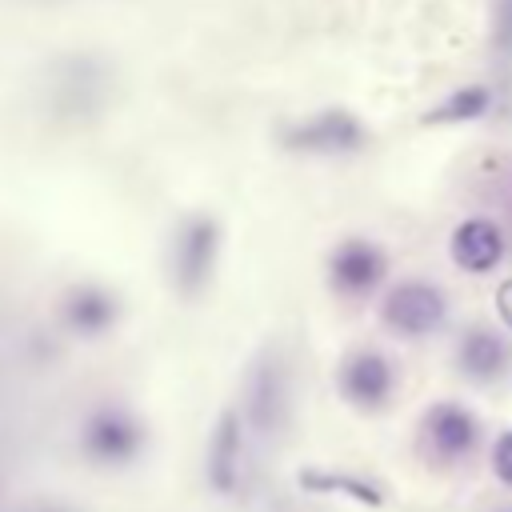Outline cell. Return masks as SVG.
Returning <instances> with one entry per match:
<instances>
[{"mask_svg":"<svg viewBox=\"0 0 512 512\" xmlns=\"http://www.w3.org/2000/svg\"><path fill=\"white\" fill-rule=\"evenodd\" d=\"M216 252H220V224L212 216H188L176 236H172V252H168V272H172V288L180 296H200L212 280L216 268Z\"/></svg>","mask_w":512,"mask_h":512,"instance_id":"obj_1","label":"cell"},{"mask_svg":"<svg viewBox=\"0 0 512 512\" xmlns=\"http://www.w3.org/2000/svg\"><path fill=\"white\" fill-rule=\"evenodd\" d=\"M244 412H248V424L260 432V436H280L288 428V416H292V392H288V372H284V360L268 348L252 372H248V388H244Z\"/></svg>","mask_w":512,"mask_h":512,"instance_id":"obj_2","label":"cell"},{"mask_svg":"<svg viewBox=\"0 0 512 512\" xmlns=\"http://www.w3.org/2000/svg\"><path fill=\"white\" fill-rule=\"evenodd\" d=\"M80 448H84L88 460H96V464H104V468H124V464H132V460L140 456V448H144V428H140V420H136L132 412L108 404V408H96V412L84 420V428H80Z\"/></svg>","mask_w":512,"mask_h":512,"instance_id":"obj_3","label":"cell"},{"mask_svg":"<svg viewBox=\"0 0 512 512\" xmlns=\"http://www.w3.org/2000/svg\"><path fill=\"white\" fill-rule=\"evenodd\" d=\"M380 316L400 336H428V332H436L444 324L448 296L428 280H404L384 296Z\"/></svg>","mask_w":512,"mask_h":512,"instance_id":"obj_4","label":"cell"},{"mask_svg":"<svg viewBox=\"0 0 512 512\" xmlns=\"http://www.w3.org/2000/svg\"><path fill=\"white\" fill-rule=\"evenodd\" d=\"M384 272H388L384 252H380L372 240H364V236L340 240V244L332 248V256H328V284H332L344 300H364V296H372V292L380 288Z\"/></svg>","mask_w":512,"mask_h":512,"instance_id":"obj_5","label":"cell"},{"mask_svg":"<svg viewBox=\"0 0 512 512\" xmlns=\"http://www.w3.org/2000/svg\"><path fill=\"white\" fill-rule=\"evenodd\" d=\"M284 144L296 152H312V156H348V152H360L368 144V132L352 112L328 108V112H316L312 120L288 128Z\"/></svg>","mask_w":512,"mask_h":512,"instance_id":"obj_6","label":"cell"},{"mask_svg":"<svg viewBox=\"0 0 512 512\" xmlns=\"http://www.w3.org/2000/svg\"><path fill=\"white\" fill-rule=\"evenodd\" d=\"M424 448L428 456H436L440 464H456V460H468L476 452V440H480V424L468 408L460 404H432L424 412Z\"/></svg>","mask_w":512,"mask_h":512,"instance_id":"obj_7","label":"cell"},{"mask_svg":"<svg viewBox=\"0 0 512 512\" xmlns=\"http://www.w3.org/2000/svg\"><path fill=\"white\" fill-rule=\"evenodd\" d=\"M396 388V372H392V360L372 352V348H360L352 352L344 364H340V392L348 404L364 408V412H376L388 404Z\"/></svg>","mask_w":512,"mask_h":512,"instance_id":"obj_8","label":"cell"},{"mask_svg":"<svg viewBox=\"0 0 512 512\" xmlns=\"http://www.w3.org/2000/svg\"><path fill=\"white\" fill-rule=\"evenodd\" d=\"M208 484L220 496H236L244 484V436H240V412H224L216 420V432L208 440Z\"/></svg>","mask_w":512,"mask_h":512,"instance_id":"obj_9","label":"cell"},{"mask_svg":"<svg viewBox=\"0 0 512 512\" xmlns=\"http://www.w3.org/2000/svg\"><path fill=\"white\" fill-rule=\"evenodd\" d=\"M452 260L464 272H492L504 260V232L488 216H468L452 228Z\"/></svg>","mask_w":512,"mask_h":512,"instance_id":"obj_10","label":"cell"},{"mask_svg":"<svg viewBox=\"0 0 512 512\" xmlns=\"http://www.w3.org/2000/svg\"><path fill=\"white\" fill-rule=\"evenodd\" d=\"M64 324H68V332H76V336H84V340H96V336H104L112 324H116V316H120V304H116V296L112 292H104V288H96V284H80V288H72L68 296H64Z\"/></svg>","mask_w":512,"mask_h":512,"instance_id":"obj_11","label":"cell"},{"mask_svg":"<svg viewBox=\"0 0 512 512\" xmlns=\"http://www.w3.org/2000/svg\"><path fill=\"white\" fill-rule=\"evenodd\" d=\"M508 340L504 336H496L492 328H468L464 336H460V344H456V364H460V372L468 376V380H476V384H488V380H496L504 368H508Z\"/></svg>","mask_w":512,"mask_h":512,"instance_id":"obj_12","label":"cell"},{"mask_svg":"<svg viewBox=\"0 0 512 512\" xmlns=\"http://www.w3.org/2000/svg\"><path fill=\"white\" fill-rule=\"evenodd\" d=\"M492 108V88L484 84H468L460 92H452L436 112H428V124H460V120H480Z\"/></svg>","mask_w":512,"mask_h":512,"instance_id":"obj_13","label":"cell"},{"mask_svg":"<svg viewBox=\"0 0 512 512\" xmlns=\"http://www.w3.org/2000/svg\"><path fill=\"white\" fill-rule=\"evenodd\" d=\"M492 52H496V68L504 72V84H512V0H496Z\"/></svg>","mask_w":512,"mask_h":512,"instance_id":"obj_14","label":"cell"},{"mask_svg":"<svg viewBox=\"0 0 512 512\" xmlns=\"http://www.w3.org/2000/svg\"><path fill=\"white\" fill-rule=\"evenodd\" d=\"M300 484H304V488H320V492L336 488V492H348V496L360 500V504H380L376 488H368V484H360V480H348V476H320V472H308V476H300Z\"/></svg>","mask_w":512,"mask_h":512,"instance_id":"obj_15","label":"cell"},{"mask_svg":"<svg viewBox=\"0 0 512 512\" xmlns=\"http://www.w3.org/2000/svg\"><path fill=\"white\" fill-rule=\"evenodd\" d=\"M492 472L500 476V484L512 488V432H504L496 440V448H492Z\"/></svg>","mask_w":512,"mask_h":512,"instance_id":"obj_16","label":"cell"},{"mask_svg":"<svg viewBox=\"0 0 512 512\" xmlns=\"http://www.w3.org/2000/svg\"><path fill=\"white\" fill-rule=\"evenodd\" d=\"M496 308H500V320L512 328V276H508V280L496 288Z\"/></svg>","mask_w":512,"mask_h":512,"instance_id":"obj_17","label":"cell"},{"mask_svg":"<svg viewBox=\"0 0 512 512\" xmlns=\"http://www.w3.org/2000/svg\"><path fill=\"white\" fill-rule=\"evenodd\" d=\"M24 512H72V508H64V504H32Z\"/></svg>","mask_w":512,"mask_h":512,"instance_id":"obj_18","label":"cell"},{"mask_svg":"<svg viewBox=\"0 0 512 512\" xmlns=\"http://www.w3.org/2000/svg\"><path fill=\"white\" fill-rule=\"evenodd\" d=\"M508 512H512V508H508Z\"/></svg>","mask_w":512,"mask_h":512,"instance_id":"obj_19","label":"cell"}]
</instances>
